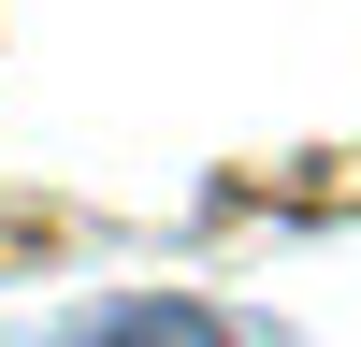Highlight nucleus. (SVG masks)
Instances as JSON below:
<instances>
[{
	"label": "nucleus",
	"mask_w": 361,
	"mask_h": 347,
	"mask_svg": "<svg viewBox=\"0 0 361 347\" xmlns=\"http://www.w3.org/2000/svg\"><path fill=\"white\" fill-rule=\"evenodd\" d=\"M73 347H246L217 304H173V289H130V304H87Z\"/></svg>",
	"instance_id": "f257e3e1"
}]
</instances>
